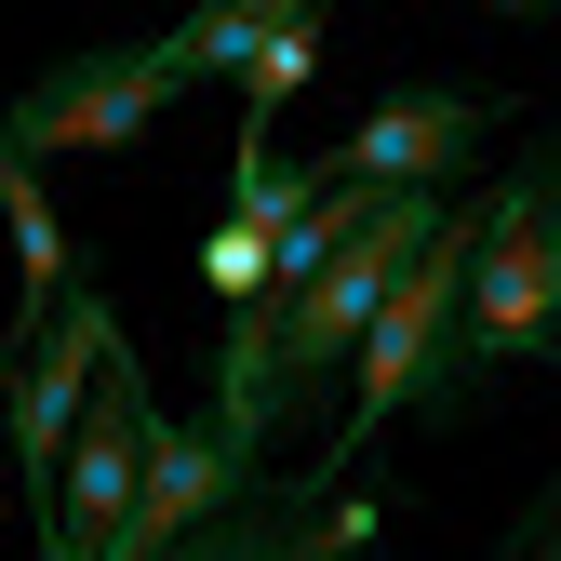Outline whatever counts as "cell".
Instances as JSON below:
<instances>
[{
    "label": "cell",
    "instance_id": "3",
    "mask_svg": "<svg viewBox=\"0 0 561 561\" xmlns=\"http://www.w3.org/2000/svg\"><path fill=\"white\" fill-rule=\"evenodd\" d=\"M174 94H187L174 41H107V54L41 67V81L0 107V148H14V161H107V148H134Z\"/></svg>",
    "mask_w": 561,
    "mask_h": 561
},
{
    "label": "cell",
    "instance_id": "6",
    "mask_svg": "<svg viewBox=\"0 0 561 561\" xmlns=\"http://www.w3.org/2000/svg\"><path fill=\"white\" fill-rule=\"evenodd\" d=\"M495 121H508L495 94H428V81H401V94H388L362 134H347L321 174H334V187H375V201H401V187H428V201H442V187L481 161V134H495Z\"/></svg>",
    "mask_w": 561,
    "mask_h": 561
},
{
    "label": "cell",
    "instance_id": "8",
    "mask_svg": "<svg viewBox=\"0 0 561 561\" xmlns=\"http://www.w3.org/2000/svg\"><path fill=\"white\" fill-rule=\"evenodd\" d=\"M308 187H321V174H280V161H267V134H241V161H228V215H215V241H201V280H215V308H228V321L267 308L280 241H295Z\"/></svg>",
    "mask_w": 561,
    "mask_h": 561
},
{
    "label": "cell",
    "instance_id": "5",
    "mask_svg": "<svg viewBox=\"0 0 561 561\" xmlns=\"http://www.w3.org/2000/svg\"><path fill=\"white\" fill-rule=\"evenodd\" d=\"M148 442H161V401H148V375H134V347H121L107 388L81 401V442H67V481H54V508H41V548L107 561L121 522H134V495H148Z\"/></svg>",
    "mask_w": 561,
    "mask_h": 561
},
{
    "label": "cell",
    "instance_id": "11",
    "mask_svg": "<svg viewBox=\"0 0 561 561\" xmlns=\"http://www.w3.org/2000/svg\"><path fill=\"white\" fill-rule=\"evenodd\" d=\"M442 14H522L535 27V14H561V0H442Z\"/></svg>",
    "mask_w": 561,
    "mask_h": 561
},
{
    "label": "cell",
    "instance_id": "13",
    "mask_svg": "<svg viewBox=\"0 0 561 561\" xmlns=\"http://www.w3.org/2000/svg\"><path fill=\"white\" fill-rule=\"evenodd\" d=\"M41 561H67V548H41Z\"/></svg>",
    "mask_w": 561,
    "mask_h": 561
},
{
    "label": "cell",
    "instance_id": "10",
    "mask_svg": "<svg viewBox=\"0 0 561 561\" xmlns=\"http://www.w3.org/2000/svg\"><path fill=\"white\" fill-rule=\"evenodd\" d=\"M508 561H561V481H548V495H535V522L508 535Z\"/></svg>",
    "mask_w": 561,
    "mask_h": 561
},
{
    "label": "cell",
    "instance_id": "12",
    "mask_svg": "<svg viewBox=\"0 0 561 561\" xmlns=\"http://www.w3.org/2000/svg\"><path fill=\"white\" fill-rule=\"evenodd\" d=\"M535 187H548V201H561V134H548V148H535Z\"/></svg>",
    "mask_w": 561,
    "mask_h": 561
},
{
    "label": "cell",
    "instance_id": "7",
    "mask_svg": "<svg viewBox=\"0 0 561 561\" xmlns=\"http://www.w3.org/2000/svg\"><path fill=\"white\" fill-rule=\"evenodd\" d=\"M362 548H375V495L362 481H254L241 508L174 535L161 561H362Z\"/></svg>",
    "mask_w": 561,
    "mask_h": 561
},
{
    "label": "cell",
    "instance_id": "2",
    "mask_svg": "<svg viewBox=\"0 0 561 561\" xmlns=\"http://www.w3.org/2000/svg\"><path fill=\"white\" fill-rule=\"evenodd\" d=\"M495 375H561V201L535 174L481 187V254H468V308H455V414Z\"/></svg>",
    "mask_w": 561,
    "mask_h": 561
},
{
    "label": "cell",
    "instance_id": "4",
    "mask_svg": "<svg viewBox=\"0 0 561 561\" xmlns=\"http://www.w3.org/2000/svg\"><path fill=\"white\" fill-rule=\"evenodd\" d=\"M121 308L94 295V280H81V295H67V321L41 334V347H0V442H14V481H27V495L54 508V481H67V442H81V401L107 388V362H121Z\"/></svg>",
    "mask_w": 561,
    "mask_h": 561
},
{
    "label": "cell",
    "instance_id": "9",
    "mask_svg": "<svg viewBox=\"0 0 561 561\" xmlns=\"http://www.w3.org/2000/svg\"><path fill=\"white\" fill-rule=\"evenodd\" d=\"M321 14H334V0H201V14H187V27H161V41H174L187 81H241V67H254L280 27H321Z\"/></svg>",
    "mask_w": 561,
    "mask_h": 561
},
{
    "label": "cell",
    "instance_id": "1",
    "mask_svg": "<svg viewBox=\"0 0 561 561\" xmlns=\"http://www.w3.org/2000/svg\"><path fill=\"white\" fill-rule=\"evenodd\" d=\"M468 254H481V201H468V215H442V241L388 280V308H375V334H362V362H347V414H334V442H321V468H308V481H362V442H388L401 414L455 428V401H442V388H455Z\"/></svg>",
    "mask_w": 561,
    "mask_h": 561
}]
</instances>
